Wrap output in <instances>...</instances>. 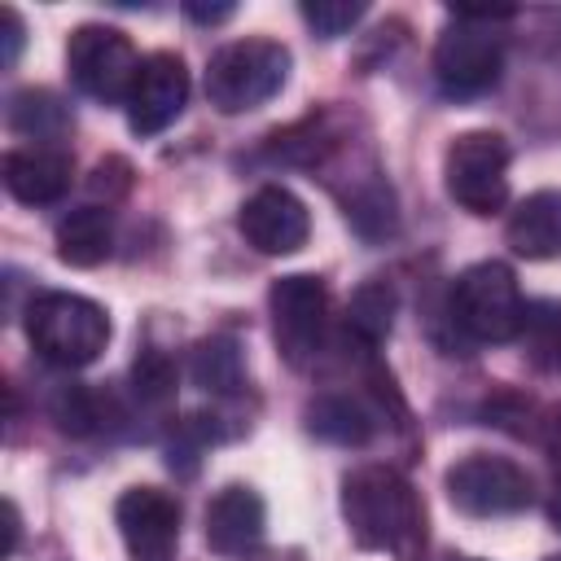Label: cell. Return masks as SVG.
Segmentation results:
<instances>
[{"label":"cell","instance_id":"1","mask_svg":"<svg viewBox=\"0 0 561 561\" xmlns=\"http://www.w3.org/2000/svg\"><path fill=\"white\" fill-rule=\"evenodd\" d=\"M342 517L359 548L416 561L425 548V504L390 465H359L342 482Z\"/></svg>","mask_w":561,"mask_h":561},{"label":"cell","instance_id":"2","mask_svg":"<svg viewBox=\"0 0 561 561\" xmlns=\"http://www.w3.org/2000/svg\"><path fill=\"white\" fill-rule=\"evenodd\" d=\"M508 18L513 9H451L434 44V79L447 96H482L500 83L504 39L495 26Z\"/></svg>","mask_w":561,"mask_h":561},{"label":"cell","instance_id":"3","mask_svg":"<svg viewBox=\"0 0 561 561\" xmlns=\"http://www.w3.org/2000/svg\"><path fill=\"white\" fill-rule=\"evenodd\" d=\"M26 337L53 368H88L110 342V316L83 294L44 289L26 302Z\"/></svg>","mask_w":561,"mask_h":561},{"label":"cell","instance_id":"4","mask_svg":"<svg viewBox=\"0 0 561 561\" xmlns=\"http://www.w3.org/2000/svg\"><path fill=\"white\" fill-rule=\"evenodd\" d=\"M289 48L280 39H232L206 61V101L219 114H245L272 101L289 79Z\"/></svg>","mask_w":561,"mask_h":561},{"label":"cell","instance_id":"5","mask_svg":"<svg viewBox=\"0 0 561 561\" xmlns=\"http://www.w3.org/2000/svg\"><path fill=\"white\" fill-rule=\"evenodd\" d=\"M451 324L473 342H513L526 320V298L508 263L486 259L465 267L447 294Z\"/></svg>","mask_w":561,"mask_h":561},{"label":"cell","instance_id":"6","mask_svg":"<svg viewBox=\"0 0 561 561\" xmlns=\"http://www.w3.org/2000/svg\"><path fill=\"white\" fill-rule=\"evenodd\" d=\"M508 140L500 131H460L443 153V188L469 215H495L508 202Z\"/></svg>","mask_w":561,"mask_h":561},{"label":"cell","instance_id":"7","mask_svg":"<svg viewBox=\"0 0 561 561\" xmlns=\"http://www.w3.org/2000/svg\"><path fill=\"white\" fill-rule=\"evenodd\" d=\"M140 53L136 44L118 31V26H101V22H83L70 31V44H66V66H70V79L83 96L92 101H123L131 96L136 88V75H140Z\"/></svg>","mask_w":561,"mask_h":561},{"label":"cell","instance_id":"8","mask_svg":"<svg viewBox=\"0 0 561 561\" xmlns=\"http://www.w3.org/2000/svg\"><path fill=\"white\" fill-rule=\"evenodd\" d=\"M267 311H272V333L285 355V364L307 368L324 351V329H329V289L311 272H289L272 280L267 289Z\"/></svg>","mask_w":561,"mask_h":561},{"label":"cell","instance_id":"9","mask_svg":"<svg viewBox=\"0 0 561 561\" xmlns=\"http://www.w3.org/2000/svg\"><path fill=\"white\" fill-rule=\"evenodd\" d=\"M443 486H447V500L465 517H513V513L530 508V500H535L530 473L517 460L486 456V451H473V456L456 460L447 469Z\"/></svg>","mask_w":561,"mask_h":561},{"label":"cell","instance_id":"10","mask_svg":"<svg viewBox=\"0 0 561 561\" xmlns=\"http://www.w3.org/2000/svg\"><path fill=\"white\" fill-rule=\"evenodd\" d=\"M237 228L259 254H298L311 237V210L285 184H263L241 202Z\"/></svg>","mask_w":561,"mask_h":561},{"label":"cell","instance_id":"11","mask_svg":"<svg viewBox=\"0 0 561 561\" xmlns=\"http://www.w3.org/2000/svg\"><path fill=\"white\" fill-rule=\"evenodd\" d=\"M118 535L136 561H171L180 543V504L158 486H127L114 504Z\"/></svg>","mask_w":561,"mask_h":561},{"label":"cell","instance_id":"12","mask_svg":"<svg viewBox=\"0 0 561 561\" xmlns=\"http://www.w3.org/2000/svg\"><path fill=\"white\" fill-rule=\"evenodd\" d=\"M188 105V70L180 53H149L140 61L136 88L127 96V127L136 136L167 131Z\"/></svg>","mask_w":561,"mask_h":561},{"label":"cell","instance_id":"13","mask_svg":"<svg viewBox=\"0 0 561 561\" xmlns=\"http://www.w3.org/2000/svg\"><path fill=\"white\" fill-rule=\"evenodd\" d=\"M202 526H206V543L219 557H245L250 548H259V539L267 530V508L254 486L228 482L224 491L210 495Z\"/></svg>","mask_w":561,"mask_h":561},{"label":"cell","instance_id":"14","mask_svg":"<svg viewBox=\"0 0 561 561\" xmlns=\"http://www.w3.org/2000/svg\"><path fill=\"white\" fill-rule=\"evenodd\" d=\"M0 175H4V188L22 206H53V202H61L70 193L75 162L57 145H22V149L4 153Z\"/></svg>","mask_w":561,"mask_h":561},{"label":"cell","instance_id":"15","mask_svg":"<svg viewBox=\"0 0 561 561\" xmlns=\"http://www.w3.org/2000/svg\"><path fill=\"white\" fill-rule=\"evenodd\" d=\"M504 241L517 259L548 263L561 259V188H539L526 193L504 224Z\"/></svg>","mask_w":561,"mask_h":561},{"label":"cell","instance_id":"16","mask_svg":"<svg viewBox=\"0 0 561 561\" xmlns=\"http://www.w3.org/2000/svg\"><path fill=\"white\" fill-rule=\"evenodd\" d=\"M114 250V224L101 206H79L57 219V259L70 267H96Z\"/></svg>","mask_w":561,"mask_h":561},{"label":"cell","instance_id":"17","mask_svg":"<svg viewBox=\"0 0 561 561\" xmlns=\"http://www.w3.org/2000/svg\"><path fill=\"white\" fill-rule=\"evenodd\" d=\"M307 430L337 447H364L377 430V416L355 394H320L307 403Z\"/></svg>","mask_w":561,"mask_h":561},{"label":"cell","instance_id":"18","mask_svg":"<svg viewBox=\"0 0 561 561\" xmlns=\"http://www.w3.org/2000/svg\"><path fill=\"white\" fill-rule=\"evenodd\" d=\"M4 123H9V131H18V136L39 145V140H61L70 131V110L48 88H22V92L9 96Z\"/></svg>","mask_w":561,"mask_h":561},{"label":"cell","instance_id":"19","mask_svg":"<svg viewBox=\"0 0 561 561\" xmlns=\"http://www.w3.org/2000/svg\"><path fill=\"white\" fill-rule=\"evenodd\" d=\"M188 377L206 394H237L245 386V359H241L237 337H228V333L202 337L188 355Z\"/></svg>","mask_w":561,"mask_h":561},{"label":"cell","instance_id":"20","mask_svg":"<svg viewBox=\"0 0 561 561\" xmlns=\"http://www.w3.org/2000/svg\"><path fill=\"white\" fill-rule=\"evenodd\" d=\"M394 311H399V294L390 280L373 276L351 294L346 307V333H355V342H364V351H377L390 329H394Z\"/></svg>","mask_w":561,"mask_h":561},{"label":"cell","instance_id":"21","mask_svg":"<svg viewBox=\"0 0 561 561\" xmlns=\"http://www.w3.org/2000/svg\"><path fill=\"white\" fill-rule=\"evenodd\" d=\"M517 337L535 368L561 377V302H526V320Z\"/></svg>","mask_w":561,"mask_h":561},{"label":"cell","instance_id":"22","mask_svg":"<svg viewBox=\"0 0 561 561\" xmlns=\"http://www.w3.org/2000/svg\"><path fill=\"white\" fill-rule=\"evenodd\" d=\"M131 394L140 408H167L175 399V364L162 351H145L131 364Z\"/></svg>","mask_w":561,"mask_h":561},{"label":"cell","instance_id":"23","mask_svg":"<svg viewBox=\"0 0 561 561\" xmlns=\"http://www.w3.org/2000/svg\"><path fill=\"white\" fill-rule=\"evenodd\" d=\"M298 13L320 39H337V35L355 31V22L368 13V4H359V0H307V4H298Z\"/></svg>","mask_w":561,"mask_h":561},{"label":"cell","instance_id":"24","mask_svg":"<svg viewBox=\"0 0 561 561\" xmlns=\"http://www.w3.org/2000/svg\"><path fill=\"white\" fill-rule=\"evenodd\" d=\"M88 188H92L96 197H105V202H118V197L131 188V167H127L123 158H105V162H96Z\"/></svg>","mask_w":561,"mask_h":561},{"label":"cell","instance_id":"25","mask_svg":"<svg viewBox=\"0 0 561 561\" xmlns=\"http://www.w3.org/2000/svg\"><path fill=\"white\" fill-rule=\"evenodd\" d=\"M539 447H543V456H548V465H552V473H557V482H561V403L543 416V425H539Z\"/></svg>","mask_w":561,"mask_h":561},{"label":"cell","instance_id":"26","mask_svg":"<svg viewBox=\"0 0 561 561\" xmlns=\"http://www.w3.org/2000/svg\"><path fill=\"white\" fill-rule=\"evenodd\" d=\"M232 13H237V4H228V0H224V4H202V0H188V4H184V18H193L197 26H215V22H228Z\"/></svg>","mask_w":561,"mask_h":561},{"label":"cell","instance_id":"27","mask_svg":"<svg viewBox=\"0 0 561 561\" xmlns=\"http://www.w3.org/2000/svg\"><path fill=\"white\" fill-rule=\"evenodd\" d=\"M0 22H4V66H18V53H22V18L13 13V9H4L0 13Z\"/></svg>","mask_w":561,"mask_h":561},{"label":"cell","instance_id":"28","mask_svg":"<svg viewBox=\"0 0 561 561\" xmlns=\"http://www.w3.org/2000/svg\"><path fill=\"white\" fill-rule=\"evenodd\" d=\"M548 517H552V526L561 530V482H557V495H552V504H548Z\"/></svg>","mask_w":561,"mask_h":561},{"label":"cell","instance_id":"29","mask_svg":"<svg viewBox=\"0 0 561 561\" xmlns=\"http://www.w3.org/2000/svg\"><path fill=\"white\" fill-rule=\"evenodd\" d=\"M443 561H478V557H460V552H447Z\"/></svg>","mask_w":561,"mask_h":561},{"label":"cell","instance_id":"30","mask_svg":"<svg viewBox=\"0 0 561 561\" xmlns=\"http://www.w3.org/2000/svg\"><path fill=\"white\" fill-rule=\"evenodd\" d=\"M548 561H561V557H548Z\"/></svg>","mask_w":561,"mask_h":561}]
</instances>
